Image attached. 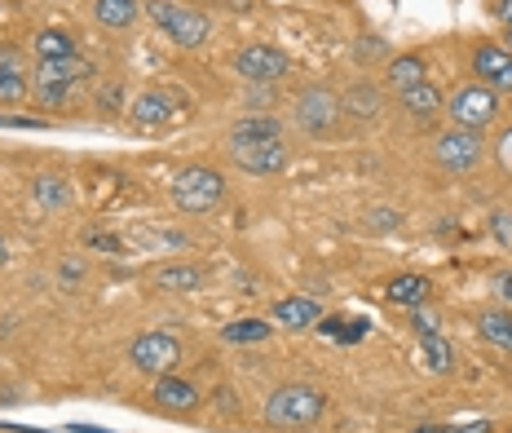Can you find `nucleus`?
Segmentation results:
<instances>
[{
    "mask_svg": "<svg viewBox=\"0 0 512 433\" xmlns=\"http://www.w3.org/2000/svg\"><path fill=\"white\" fill-rule=\"evenodd\" d=\"M327 411V398L314 385H283L265 398V425L274 433H301L318 425V416Z\"/></svg>",
    "mask_w": 512,
    "mask_h": 433,
    "instance_id": "obj_1",
    "label": "nucleus"
},
{
    "mask_svg": "<svg viewBox=\"0 0 512 433\" xmlns=\"http://www.w3.org/2000/svg\"><path fill=\"white\" fill-rule=\"evenodd\" d=\"M93 76V67L84 58H62V62H40L36 67V102L40 107H67L71 98L80 93V84H89Z\"/></svg>",
    "mask_w": 512,
    "mask_h": 433,
    "instance_id": "obj_2",
    "label": "nucleus"
},
{
    "mask_svg": "<svg viewBox=\"0 0 512 433\" xmlns=\"http://www.w3.org/2000/svg\"><path fill=\"white\" fill-rule=\"evenodd\" d=\"M146 14H151V23L164 31L168 40H177V45H186V49L204 45V40L212 36V18L199 14L195 5H177V0H151V5H146Z\"/></svg>",
    "mask_w": 512,
    "mask_h": 433,
    "instance_id": "obj_3",
    "label": "nucleus"
},
{
    "mask_svg": "<svg viewBox=\"0 0 512 433\" xmlns=\"http://www.w3.org/2000/svg\"><path fill=\"white\" fill-rule=\"evenodd\" d=\"M173 208L177 213H212V208L226 199V182L212 168H186V173L173 177Z\"/></svg>",
    "mask_w": 512,
    "mask_h": 433,
    "instance_id": "obj_4",
    "label": "nucleus"
},
{
    "mask_svg": "<svg viewBox=\"0 0 512 433\" xmlns=\"http://www.w3.org/2000/svg\"><path fill=\"white\" fill-rule=\"evenodd\" d=\"M128 358H133L137 372L168 376V372H177V363H181V341L168 332H142L133 345H128Z\"/></svg>",
    "mask_w": 512,
    "mask_h": 433,
    "instance_id": "obj_5",
    "label": "nucleus"
},
{
    "mask_svg": "<svg viewBox=\"0 0 512 433\" xmlns=\"http://www.w3.org/2000/svg\"><path fill=\"white\" fill-rule=\"evenodd\" d=\"M446 115L455 120V129L482 133L486 124L499 115V98H495V89H486V84H464V89L446 102Z\"/></svg>",
    "mask_w": 512,
    "mask_h": 433,
    "instance_id": "obj_6",
    "label": "nucleus"
},
{
    "mask_svg": "<svg viewBox=\"0 0 512 433\" xmlns=\"http://www.w3.org/2000/svg\"><path fill=\"white\" fill-rule=\"evenodd\" d=\"M486 155V142L482 133L473 129H446L442 137L433 142V160L446 168V173H473Z\"/></svg>",
    "mask_w": 512,
    "mask_h": 433,
    "instance_id": "obj_7",
    "label": "nucleus"
},
{
    "mask_svg": "<svg viewBox=\"0 0 512 433\" xmlns=\"http://www.w3.org/2000/svg\"><path fill=\"white\" fill-rule=\"evenodd\" d=\"M234 71H239L248 84H274L292 71V58L274 45H248L234 54Z\"/></svg>",
    "mask_w": 512,
    "mask_h": 433,
    "instance_id": "obj_8",
    "label": "nucleus"
},
{
    "mask_svg": "<svg viewBox=\"0 0 512 433\" xmlns=\"http://www.w3.org/2000/svg\"><path fill=\"white\" fill-rule=\"evenodd\" d=\"M340 120V98L327 89H305L296 98V124L309 133V137H327Z\"/></svg>",
    "mask_w": 512,
    "mask_h": 433,
    "instance_id": "obj_9",
    "label": "nucleus"
},
{
    "mask_svg": "<svg viewBox=\"0 0 512 433\" xmlns=\"http://www.w3.org/2000/svg\"><path fill=\"white\" fill-rule=\"evenodd\" d=\"M230 160L252 177H270L287 168V146H283V137L279 142H243V146H230Z\"/></svg>",
    "mask_w": 512,
    "mask_h": 433,
    "instance_id": "obj_10",
    "label": "nucleus"
},
{
    "mask_svg": "<svg viewBox=\"0 0 512 433\" xmlns=\"http://www.w3.org/2000/svg\"><path fill=\"white\" fill-rule=\"evenodd\" d=\"M151 398H155V407L159 411H195L199 407V389L190 385V380H181V376H155V389H151Z\"/></svg>",
    "mask_w": 512,
    "mask_h": 433,
    "instance_id": "obj_11",
    "label": "nucleus"
},
{
    "mask_svg": "<svg viewBox=\"0 0 512 433\" xmlns=\"http://www.w3.org/2000/svg\"><path fill=\"white\" fill-rule=\"evenodd\" d=\"M177 115V98L173 93H164V89H151V93H142V98L133 102V129H164L168 120Z\"/></svg>",
    "mask_w": 512,
    "mask_h": 433,
    "instance_id": "obj_12",
    "label": "nucleus"
},
{
    "mask_svg": "<svg viewBox=\"0 0 512 433\" xmlns=\"http://www.w3.org/2000/svg\"><path fill=\"white\" fill-rule=\"evenodd\" d=\"M27 98V67H23V54L9 45H0V102L14 107V102Z\"/></svg>",
    "mask_w": 512,
    "mask_h": 433,
    "instance_id": "obj_13",
    "label": "nucleus"
},
{
    "mask_svg": "<svg viewBox=\"0 0 512 433\" xmlns=\"http://www.w3.org/2000/svg\"><path fill=\"white\" fill-rule=\"evenodd\" d=\"M429 80V62H424L420 54H402V58H393L389 67H384V84H389L393 93H411L415 84H424Z\"/></svg>",
    "mask_w": 512,
    "mask_h": 433,
    "instance_id": "obj_14",
    "label": "nucleus"
},
{
    "mask_svg": "<svg viewBox=\"0 0 512 433\" xmlns=\"http://www.w3.org/2000/svg\"><path fill=\"white\" fill-rule=\"evenodd\" d=\"M340 111H345L349 120H376L380 115V89L376 84H349V89L340 93Z\"/></svg>",
    "mask_w": 512,
    "mask_h": 433,
    "instance_id": "obj_15",
    "label": "nucleus"
},
{
    "mask_svg": "<svg viewBox=\"0 0 512 433\" xmlns=\"http://www.w3.org/2000/svg\"><path fill=\"white\" fill-rule=\"evenodd\" d=\"M323 314H318V305L309 297H283L279 305H274V323L292 327V332H305V327H314Z\"/></svg>",
    "mask_w": 512,
    "mask_h": 433,
    "instance_id": "obj_16",
    "label": "nucleus"
},
{
    "mask_svg": "<svg viewBox=\"0 0 512 433\" xmlns=\"http://www.w3.org/2000/svg\"><path fill=\"white\" fill-rule=\"evenodd\" d=\"M283 137V124L274 115H248V120L234 124L230 133V146H243V142H279Z\"/></svg>",
    "mask_w": 512,
    "mask_h": 433,
    "instance_id": "obj_17",
    "label": "nucleus"
},
{
    "mask_svg": "<svg viewBox=\"0 0 512 433\" xmlns=\"http://www.w3.org/2000/svg\"><path fill=\"white\" fill-rule=\"evenodd\" d=\"M151 283L159 292H199L204 288V270L199 266H159L151 274Z\"/></svg>",
    "mask_w": 512,
    "mask_h": 433,
    "instance_id": "obj_18",
    "label": "nucleus"
},
{
    "mask_svg": "<svg viewBox=\"0 0 512 433\" xmlns=\"http://www.w3.org/2000/svg\"><path fill=\"white\" fill-rule=\"evenodd\" d=\"M137 14H142V5H137V0H93V18H98L106 31L133 27Z\"/></svg>",
    "mask_w": 512,
    "mask_h": 433,
    "instance_id": "obj_19",
    "label": "nucleus"
},
{
    "mask_svg": "<svg viewBox=\"0 0 512 433\" xmlns=\"http://www.w3.org/2000/svg\"><path fill=\"white\" fill-rule=\"evenodd\" d=\"M477 332H482L495 350L512 354V314L508 310H482L477 314Z\"/></svg>",
    "mask_w": 512,
    "mask_h": 433,
    "instance_id": "obj_20",
    "label": "nucleus"
},
{
    "mask_svg": "<svg viewBox=\"0 0 512 433\" xmlns=\"http://www.w3.org/2000/svg\"><path fill=\"white\" fill-rule=\"evenodd\" d=\"M31 49H36L40 62H62V58H76V36H67V31L49 27L40 31L36 40H31Z\"/></svg>",
    "mask_w": 512,
    "mask_h": 433,
    "instance_id": "obj_21",
    "label": "nucleus"
},
{
    "mask_svg": "<svg viewBox=\"0 0 512 433\" xmlns=\"http://www.w3.org/2000/svg\"><path fill=\"white\" fill-rule=\"evenodd\" d=\"M429 288H433V283L424 279V274H398V279L389 283V301H393V305H407V310H415V305L429 301Z\"/></svg>",
    "mask_w": 512,
    "mask_h": 433,
    "instance_id": "obj_22",
    "label": "nucleus"
},
{
    "mask_svg": "<svg viewBox=\"0 0 512 433\" xmlns=\"http://www.w3.org/2000/svg\"><path fill=\"white\" fill-rule=\"evenodd\" d=\"M402 107H407L415 120H433L437 111H442V89H437L433 80H424V84H415L411 93H402Z\"/></svg>",
    "mask_w": 512,
    "mask_h": 433,
    "instance_id": "obj_23",
    "label": "nucleus"
},
{
    "mask_svg": "<svg viewBox=\"0 0 512 433\" xmlns=\"http://www.w3.org/2000/svg\"><path fill=\"white\" fill-rule=\"evenodd\" d=\"M31 199H36L40 208H67L71 186L62 182V177H36V182H31Z\"/></svg>",
    "mask_w": 512,
    "mask_h": 433,
    "instance_id": "obj_24",
    "label": "nucleus"
},
{
    "mask_svg": "<svg viewBox=\"0 0 512 433\" xmlns=\"http://www.w3.org/2000/svg\"><path fill=\"white\" fill-rule=\"evenodd\" d=\"M270 332H274V323H265V319H239L221 336H226L230 345H261V341H270Z\"/></svg>",
    "mask_w": 512,
    "mask_h": 433,
    "instance_id": "obj_25",
    "label": "nucleus"
},
{
    "mask_svg": "<svg viewBox=\"0 0 512 433\" xmlns=\"http://www.w3.org/2000/svg\"><path fill=\"white\" fill-rule=\"evenodd\" d=\"M508 62H512L508 49H499V45H482V49L473 54V71H477V76H486V80H495L499 71L508 67Z\"/></svg>",
    "mask_w": 512,
    "mask_h": 433,
    "instance_id": "obj_26",
    "label": "nucleus"
},
{
    "mask_svg": "<svg viewBox=\"0 0 512 433\" xmlns=\"http://www.w3.org/2000/svg\"><path fill=\"white\" fill-rule=\"evenodd\" d=\"M424 363H429L437 376H442V372H451V363H455V350H451V345H446V336H442V332L424 336Z\"/></svg>",
    "mask_w": 512,
    "mask_h": 433,
    "instance_id": "obj_27",
    "label": "nucleus"
},
{
    "mask_svg": "<svg viewBox=\"0 0 512 433\" xmlns=\"http://www.w3.org/2000/svg\"><path fill=\"white\" fill-rule=\"evenodd\" d=\"M490 235H495L504 248H512V213H495V217H490Z\"/></svg>",
    "mask_w": 512,
    "mask_h": 433,
    "instance_id": "obj_28",
    "label": "nucleus"
},
{
    "mask_svg": "<svg viewBox=\"0 0 512 433\" xmlns=\"http://www.w3.org/2000/svg\"><path fill=\"white\" fill-rule=\"evenodd\" d=\"M354 58H358V62H376V58H384V40H380V36H367V45L358 40V45H354Z\"/></svg>",
    "mask_w": 512,
    "mask_h": 433,
    "instance_id": "obj_29",
    "label": "nucleus"
},
{
    "mask_svg": "<svg viewBox=\"0 0 512 433\" xmlns=\"http://www.w3.org/2000/svg\"><path fill=\"white\" fill-rule=\"evenodd\" d=\"M415 332H420V336H433V332H442V327H437V314H429V310H424V305H415Z\"/></svg>",
    "mask_w": 512,
    "mask_h": 433,
    "instance_id": "obj_30",
    "label": "nucleus"
},
{
    "mask_svg": "<svg viewBox=\"0 0 512 433\" xmlns=\"http://www.w3.org/2000/svg\"><path fill=\"white\" fill-rule=\"evenodd\" d=\"M495 160H499V168H504V173H512V129L495 142Z\"/></svg>",
    "mask_w": 512,
    "mask_h": 433,
    "instance_id": "obj_31",
    "label": "nucleus"
},
{
    "mask_svg": "<svg viewBox=\"0 0 512 433\" xmlns=\"http://www.w3.org/2000/svg\"><path fill=\"white\" fill-rule=\"evenodd\" d=\"M495 292H499V301H504V305H512V270H504L495 279Z\"/></svg>",
    "mask_w": 512,
    "mask_h": 433,
    "instance_id": "obj_32",
    "label": "nucleus"
},
{
    "mask_svg": "<svg viewBox=\"0 0 512 433\" xmlns=\"http://www.w3.org/2000/svg\"><path fill=\"white\" fill-rule=\"evenodd\" d=\"M89 244L106 248V252H124V244H120V239H111V235H89Z\"/></svg>",
    "mask_w": 512,
    "mask_h": 433,
    "instance_id": "obj_33",
    "label": "nucleus"
},
{
    "mask_svg": "<svg viewBox=\"0 0 512 433\" xmlns=\"http://www.w3.org/2000/svg\"><path fill=\"white\" fill-rule=\"evenodd\" d=\"M495 18L504 27H512V0H495Z\"/></svg>",
    "mask_w": 512,
    "mask_h": 433,
    "instance_id": "obj_34",
    "label": "nucleus"
},
{
    "mask_svg": "<svg viewBox=\"0 0 512 433\" xmlns=\"http://www.w3.org/2000/svg\"><path fill=\"white\" fill-rule=\"evenodd\" d=\"M451 433H495V425H490V420H473V425H460Z\"/></svg>",
    "mask_w": 512,
    "mask_h": 433,
    "instance_id": "obj_35",
    "label": "nucleus"
},
{
    "mask_svg": "<svg viewBox=\"0 0 512 433\" xmlns=\"http://www.w3.org/2000/svg\"><path fill=\"white\" fill-rule=\"evenodd\" d=\"M490 84H495V89H504V93H512V62H508V67L499 71V76L490 80Z\"/></svg>",
    "mask_w": 512,
    "mask_h": 433,
    "instance_id": "obj_36",
    "label": "nucleus"
},
{
    "mask_svg": "<svg viewBox=\"0 0 512 433\" xmlns=\"http://www.w3.org/2000/svg\"><path fill=\"white\" fill-rule=\"evenodd\" d=\"M62 279H67V283L84 279V266H80V261H67V266H62Z\"/></svg>",
    "mask_w": 512,
    "mask_h": 433,
    "instance_id": "obj_37",
    "label": "nucleus"
},
{
    "mask_svg": "<svg viewBox=\"0 0 512 433\" xmlns=\"http://www.w3.org/2000/svg\"><path fill=\"white\" fill-rule=\"evenodd\" d=\"M411 433H451V425H420V429H411Z\"/></svg>",
    "mask_w": 512,
    "mask_h": 433,
    "instance_id": "obj_38",
    "label": "nucleus"
},
{
    "mask_svg": "<svg viewBox=\"0 0 512 433\" xmlns=\"http://www.w3.org/2000/svg\"><path fill=\"white\" fill-rule=\"evenodd\" d=\"M5 261H9V248H5V239H0V266H5Z\"/></svg>",
    "mask_w": 512,
    "mask_h": 433,
    "instance_id": "obj_39",
    "label": "nucleus"
},
{
    "mask_svg": "<svg viewBox=\"0 0 512 433\" xmlns=\"http://www.w3.org/2000/svg\"><path fill=\"white\" fill-rule=\"evenodd\" d=\"M248 5H252V0H234V5H230V9H248Z\"/></svg>",
    "mask_w": 512,
    "mask_h": 433,
    "instance_id": "obj_40",
    "label": "nucleus"
},
{
    "mask_svg": "<svg viewBox=\"0 0 512 433\" xmlns=\"http://www.w3.org/2000/svg\"><path fill=\"white\" fill-rule=\"evenodd\" d=\"M504 49H508V54H512V27H508V40H504Z\"/></svg>",
    "mask_w": 512,
    "mask_h": 433,
    "instance_id": "obj_41",
    "label": "nucleus"
}]
</instances>
